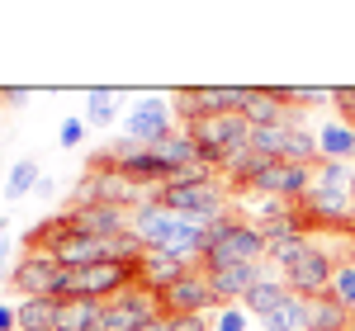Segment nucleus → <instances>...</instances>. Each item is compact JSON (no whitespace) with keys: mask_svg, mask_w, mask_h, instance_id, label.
<instances>
[{"mask_svg":"<svg viewBox=\"0 0 355 331\" xmlns=\"http://www.w3.org/2000/svg\"><path fill=\"white\" fill-rule=\"evenodd\" d=\"M152 199L175 218H227L232 194L218 185L214 170H194V175H180V180L162 185V190H152Z\"/></svg>","mask_w":355,"mask_h":331,"instance_id":"nucleus-1","label":"nucleus"},{"mask_svg":"<svg viewBox=\"0 0 355 331\" xmlns=\"http://www.w3.org/2000/svg\"><path fill=\"white\" fill-rule=\"evenodd\" d=\"M266 232L251 218H218L204 247V270H227V265H266Z\"/></svg>","mask_w":355,"mask_h":331,"instance_id":"nucleus-2","label":"nucleus"},{"mask_svg":"<svg viewBox=\"0 0 355 331\" xmlns=\"http://www.w3.org/2000/svg\"><path fill=\"white\" fill-rule=\"evenodd\" d=\"M147 194H152V190H142V185L128 180L110 156H100V161L85 170L81 190H76V204H105V208H123V213H133Z\"/></svg>","mask_w":355,"mask_h":331,"instance_id":"nucleus-3","label":"nucleus"},{"mask_svg":"<svg viewBox=\"0 0 355 331\" xmlns=\"http://www.w3.org/2000/svg\"><path fill=\"white\" fill-rule=\"evenodd\" d=\"M162 294L147 289V284H133L123 294L105 298V312H100V331H142L152 317H162Z\"/></svg>","mask_w":355,"mask_h":331,"instance_id":"nucleus-4","label":"nucleus"},{"mask_svg":"<svg viewBox=\"0 0 355 331\" xmlns=\"http://www.w3.org/2000/svg\"><path fill=\"white\" fill-rule=\"evenodd\" d=\"M313 170H318V166L266 161L256 175H251V185H242L237 194H270V199H289V204H299L303 194L313 190Z\"/></svg>","mask_w":355,"mask_h":331,"instance_id":"nucleus-5","label":"nucleus"},{"mask_svg":"<svg viewBox=\"0 0 355 331\" xmlns=\"http://www.w3.org/2000/svg\"><path fill=\"white\" fill-rule=\"evenodd\" d=\"M67 265H57L53 251L43 247H24V256L15 260V270H10V284L24 294V298H57V279H62Z\"/></svg>","mask_w":355,"mask_h":331,"instance_id":"nucleus-6","label":"nucleus"},{"mask_svg":"<svg viewBox=\"0 0 355 331\" xmlns=\"http://www.w3.org/2000/svg\"><path fill=\"white\" fill-rule=\"evenodd\" d=\"M175 100L185 105L180 118L194 123V118H214V114H242L251 100V85H199V90H180Z\"/></svg>","mask_w":355,"mask_h":331,"instance_id":"nucleus-7","label":"nucleus"},{"mask_svg":"<svg viewBox=\"0 0 355 331\" xmlns=\"http://www.w3.org/2000/svg\"><path fill=\"white\" fill-rule=\"evenodd\" d=\"M128 227H133V237H137L147 251H171V247H175V237H180V227H185V218L166 213L162 204L147 194L133 213H128Z\"/></svg>","mask_w":355,"mask_h":331,"instance_id":"nucleus-8","label":"nucleus"},{"mask_svg":"<svg viewBox=\"0 0 355 331\" xmlns=\"http://www.w3.org/2000/svg\"><path fill=\"white\" fill-rule=\"evenodd\" d=\"M171 133H175V114H171V105L157 100V95L137 100L133 109H128V118H123V138L137 142V147H157V142H166Z\"/></svg>","mask_w":355,"mask_h":331,"instance_id":"nucleus-9","label":"nucleus"},{"mask_svg":"<svg viewBox=\"0 0 355 331\" xmlns=\"http://www.w3.org/2000/svg\"><path fill=\"white\" fill-rule=\"evenodd\" d=\"M162 307L166 317H185V312H218V294H214V284L204 270H190V275H180L171 289L162 294Z\"/></svg>","mask_w":355,"mask_h":331,"instance_id":"nucleus-10","label":"nucleus"},{"mask_svg":"<svg viewBox=\"0 0 355 331\" xmlns=\"http://www.w3.org/2000/svg\"><path fill=\"white\" fill-rule=\"evenodd\" d=\"M331 275H336V256L322 251V247H313L299 265L284 270V284H289L299 298H313V294H327L331 289Z\"/></svg>","mask_w":355,"mask_h":331,"instance_id":"nucleus-11","label":"nucleus"},{"mask_svg":"<svg viewBox=\"0 0 355 331\" xmlns=\"http://www.w3.org/2000/svg\"><path fill=\"white\" fill-rule=\"evenodd\" d=\"M62 218L71 222L76 232L100 237V242H110V237H119V232H128V213H123V208H105V204H76V208L62 213Z\"/></svg>","mask_w":355,"mask_h":331,"instance_id":"nucleus-12","label":"nucleus"},{"mask_svg":"<svg viewBox=\"0 0 355 331\" xmlns=\"http://www.w3.org/2000/svg\"><path fill=\"white\" fill-rule=\"evenodd\" d=\"M299 208L313 222H351L355 218V194L351 190H322V185H313V190L299 199Z\"/></svg>","mask_w":355,"mask_h":331,"instance_id":"nucleus-13","label":"nucleus"},{"mask_svg":"<svg viewBox=\"0 0 355 331\" xmlns=\"http://www.w3.org/2000/svg\"><path fill=\"white\" fill-rule=\"evenodd\" d=\"M266 270H270V260H266V265H227V270H204V275H209V284H214L218 303L227 307L232 298L242 303L246 294H251V289L266 279Z\"/></svg>","mask_w":355,"mask_h":331,"instance_id":"nucleus-14","label":"nucleus"},{"mask_svg":"<svg viewBox=\"0 0 355 331\" xmlns=\"http://www.w3.org/2000/svg\"><path fill=\"white\" fill-rule=\"evenodd\" d=\"M313 138H318V152H322V161H355V123L346 114H336V118H322L318 128H313Z\"/></svg>","mask_w":355,"mask_h":331,"instance_id":"nucleus-15","label":"nucleus"},{"mask_svg":"<svg viewBox=\"0 0 355 331\" xmlns=\"http://www.w3.org/2000/svg\"><path fill=\"white\" fill-rule=\"evenodd\" d=\"M289 298H294V289L284 284V270H275V265H270V270H266V279H261V284H256V289H251V294L242 298V307L251 312V317H256V322H261V317L279 312V307L289 303Z\"/></svg>","mask_w":355,"mask_h":331,"instance_id":"nucleus-16","label":"nucleus"},{"mask_svg":"<svg viewBox=\"0 0 355 331\" xmlns=\"http://www.w3.org/2000/svg\"><path fill=\"white\" fill-rule=\"evenodd\" d=\"M242 118L251 128H279V123H299V109H289V105L279 100V90H251Z\"/></svg>","mask_w":355,"mask_h":331,"instance_id":"nucleus-17","label":"nucleus"},{"mask_svg":"<svg viewBox=\"0 0 355 331\" xmlns=\"http://www.w3.org/2000/svg\"><path fill=\"white\" fill-rule=\"evenodd\" d=\"M180 275H190V265H185L180 256H171V251H147L142 265H137V284H147V289H157V294H166Z\"/></svg>","mask_w":355,"mask_h":331,"instance_id":"nucleus-18","label":"nucleus"},{"mask_svg":"<svg viewBox=\"0 0 355 331\" xmlns=\"http://www.w3.org/2000/svg\"><path fill=\"white\" fill-rule=\"evenodd\" d=\"M303 307H308V331H351V322H355V312L336 303L331 289H327V294L303 298Z\"/></svg>","mask_w":355,"mask_h":331,"instance_id":"nucleus-19","label":"nucleus"},{"mask_svg":"<svg viewBox=\"0 0 355 331\" xmlns=\"http://www.w3.org/2000/svg\"><path fill=\"white\" fill-rule=\"evenodd\" d=\"M100 312H105L100 298H62L57 331H100Z\"/></svg>","mask_w":355,"mask_h":331,"instance_id":"nucleus-20","label":"nucleus"},{"mask_svg":"<svg viewBox=\"0 0 355 331\" xmlns=\"http://www.w3.org/2000/svg\"><path fill=\"white\" fill-rule=\"evenodd\" d=\"M313 247H318V242H313V232H289V237H275V242H270L266 260H270L275 270H289V265H299Z\"/></svg>","mask_w":355,"mask_h":331,"instance_id":"nucleus-21","label":"nucleus"},{"mask_svg":"<svg viewBox=\"0 0 355 331\" xmlns=\"http://www.w3.org/2000/svg\"><path fill=\"white\" fill-rule=\"evenodd\" d=\"M15 307H19V331H57L62 298H24Z\"/></svg>","mask_w":355,"mask_h":331,"instance_id":"nucleus-22","label":"nucleus"},{"mask_svg":"<svg viewBox=\"0 0 355 331\" xmlns=\"http://www.w3.org/2000/svg\"><path fill=\"white\" fill-rule=\"evenodd\" d=\"M38 185H43V170H38V161H19V166H10V175H5V199L15 204V199L33 194Z\"/></svg>","mask_w":355,"mask_h":331,"instance_id":"nucleus-23","label":"nucleus"},{"mask_svg":"<svg viewBox=\"0 0 355 331\" xmlns=\"http://www.w3.org/2000/svg\"><path fill=\"white\" fill-rule=\"evenodd\" d=\"M261 331H308V307H303V298H299V294H294L289 303L279 307V312L261 317Z\"/></svg>","mask_w":355,"mask_h":331,"instance_id":"nucleus-24","label":"nucleus"},{"mask_svg":"<svg viewBox=\"0 0 355 331\" xmlns=\"http://www.w3.org/2000/svg\"><path fill=\"white\" fill-rule=\"evenodd\" d=\"M313 185H322V190H351L355 194V161H318Z\"/></svg>","mask_w":355,"mask_h":331,"instance_id":"nucleus-25","label":"nucleus"},{"mask_svg":"<svg viewBox=\"0 0 355 331\" xmlns=\"http://www.w3.org/2000/svg\"><path fill=\"white\" fill-rule=\"evenodd\" d=\"M114 105H119L114 90H90V95H85V123H90V128L114 123Z\"/></svg>","mask_w":355,"mask_h":331,"instance_id":"nucleus-26","label":"nucleus"},{"mask_svg":"<svg viewBox=\"0 0 355 331\" xmlns=\"http://www.w3.org/2000/svg\"><path fill=\"white\" fill-rule=\"evenodd\" d=\"M331 298L355 312V260H341V265H336V275H331Z\"/></svg>","mask_w":355,"mask_h":331,"instance_id":"nucleus-27","label":"nucleus"},{"mask_svg":"<svg viewBox=\"0 0 355 331\" xmlns=\"http://www.w3.org/2000/svg\"><path fill=\"white\" fill-rule=\"evenodd\" d=\"M246 312L242 303H227V307H218V322H214V331H246Z\"/></svg>","mask_w":355,"mask_h":331,"instance_id":"nucleus-28","label":"nucleus"},{"mask_svg":"<svg viewBox=\"0 0 355 331\" xmlns=\"http://www.w3.org/2000/svg\"><path fill=\"white\" fill-rule=\"evenodd\" d=\"M81 138H85V118H62L57 142H62V147H81Z\"/></svg>","mask_w":355,"mask_h":331,"instance_id":"nucleus-29","label":"nucleus"},{"mask_svg":"<svg viewBox=\"0 0 355 331\" xmlns=\"http://www.w3.org/2000/svg\"><path fill=\"white\" fill-rule=\"evenodd\" d=\"M0 331H19V307H10L0 298Z\"/></svg>","mask_w":355,"mask_h":331,"instance_id":"nucleus-30","label":"nucleus"},{"mask_svg":"<svg viewBox=\"0 0 355 331\" xmlns=\"http://www.w3.org/2000/svg\"><path fill=\"white\" fill-rule=\"evenodd\" d=\"M336 105L346 109V118H351V114H355V85H351V90H336Z\"/></svg>","mask_w":355,"mask_h":331,"instance_id":"nucleus-31","label":"nucleus"},{"mask_svg":"<svg viewBox=\"0 0 355 331\" xmlns=\"http://www.w3.org/2000/svg\"><path fill=\"white\" fill-rule=\"evenodd\" d=\"M142 331H175V322H171V317H166V312H162V317H152V322H147V327H142Z\"/></svg>","mask_w":355,"mask_h":331,"instance_id":"nucleus-32","label":"nucleus"}]
</instances>
